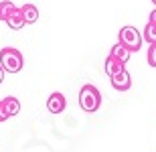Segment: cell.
<instances>
[{"instance_id":"obj_6","label":"cell","mask_w":156,"mask_h":152,"mask_svg":"<svg viewBox=\"0 0 156 152\" xmlns=\"http://www.w3.org/2000/svg\"><path fill=\"white\" fill-rule=\"evenodd\" d=\"M104 69H105V73L110 77H114V75H118V73H122V71H126V63H122V61H118V59H114V57H105V65H104Z\"/></svg>"},{"instance_id":"obj_17","label":"cell","mask_w":156,"mask_h":152,"mask_svg":"<svg viewBox=\"0 0 156 152\" xmlns=\"http://www.w3.org/2000/svg\"><path fill=\"white\" fill-rule=\"evenodd\" d=\"M150 2H152V4H154V8H156V0H150Z\"/></svg>"},{"instance_id":"obj_12","label":"cell","mask_w":156,"mask_h":152,"mask_svg":"<svg viewBox=\"0 0 156 152\" xmlns=\"http://www.w3.org/2000/svg\"><path fill=\"white\" fill-rule=\"evenodd\" d=\"M142 37H144L146 43H150V45H154L156 43V24L152 23H146L144 30H142Z\"/></svg>"},{"instance_id":"obj_9","label":"cell","mask_w":156,"mask_h":152,"mask_svg":"<svg viewBox=\"0 0 156 152\" xmlns=\"http://www.w3.org/2000/svg\"><path fill=\"white\" fill-rule=\"evenodd\" d=\"M6 24H8V27H10L12 30H18V29H23L24 24V16H23V10H20V8H16V10L12 12L10 14V18H8V20H6Z\"/></svg>"},{"instance_id":"obj_11","label":"cell","mask_w":156,"mask_h":152,"mask_svg":"<svg viewBox=\"0 0 156 152\" xmlns=\"http://www.w3.org/2000/svg\"><path fill=\"white\" fill-rule=\"evenodd\" d=\"M2 101H4V105H6V111L10 114V118H12V116H16L18 111H20V101H18L16 97H12V95H8V97H2Z\"/></svg>"},{"instance_id":"obj_16","label":"cell","mask_w":156,"mask_h":152,"mask_svg":"<svg viewBox=\"0 0 156 152\" xmlns=\"http://www.w3.org/2000/svg\"><path fill=\"white\" fill-rule=\"evenodd\" d=\"M4 73H6V71L2 69V67H0V83H2V79H4Z\"/></svg>"},{"instance_id":"obj_5","label":"cell","mask_w":156,"mask_h":152,"mask_svg":"<svg viewBox=\"0 0 156 152\" xmlns=\"http://www.w3.org/2000/svg\"><path fill=\"white\" fill-rule=\"evenodd\" d=\"M110 83L116 91H128V89L132 87V75L126 69V71H122V73H118V75L110 77Z\"/></svg>"},{"instance_id":"obj_2","label":"cell","mask_w":156,"mask_h":152,"mask_svg":"<svg viewBox=\"0 0 156 152\" xmlns=\"http://www.w3.org/2000/svg\"><path fill=\"white\" fill-rule=\"evenodd\" d=\"M24 65V57L23 53L14 47H4L0 49V67L6 73H18Z\"/></svg>"},{"instance_id":"obj_13","label":"cell","mask_w":156,"mask_h":152,"mask_svg":"<svg viewBox=\"0 0 156 152\" xmlns=\"http://www.w3.org/2000/svg\"><path fill=\"white\" fill-rule=\"evenodd\" d=\"M146 59H148V65H150V67H156V43L150 45V49L146 53Z\"/></svg>"},{"instance_id":"obj_10","label":"cell","mask_w":156,"mask_h":152,"mask_svg":"<svg viewBox=\"0 0 156 152\" xmlns=\"http://www.w3.org/2000/svg\"><path fill=\"white\" fill-rule=\"evenodd\" d=\"M16 8H18V6L14 4L12 0H2V2H0V20H4V23H6Z\"/></svg>"},{"instance_id":"obj_4","label":"cell","mask_w":156,"mask_h":152,"mask_svg":"<svg viewBox=\"0 0 156 152\" xmlns=\"http://www.w3.org/2000/svg\"><path fill=\"white\" fill-rule=\"evenodd\" d=\"M65 108H67V97L61 91H53L47 100V110L51 114H63Z\"/></svg>"},{"instance_id":"obj_8","label":"cell","mask_w":156,"mask_h":152,"mask_svg":"<svg viewBox=\"0 0 156 152\" xmlns=\"http://www.w3.org/2000/svg\"><path fill=\"white\" fill-rule=\"evenodd\" d=\"M20 10H23V16H24V23L27 24H35L39 20V8L35 4H23Z\"/></svg>"},{"instance_id":"obj_15","label":"cell","mask_w":156,"mask_h":152,"mask_svg":"<svg viewBox=\"0 0 156 152\" xmlns=\"http://www.w3.org/2000/svg\"><path fill=\"white\" fill-rule=\"evenodd\" d=\"M148 23H152V24H156V8L154 10L150 12V14H148Z\"/></svg>"},{"instance_id":"obj_14","label":"cell","mask_w":156,"mask_h":152,"mask_svg":"<svg viewBox=\"0 0 156 152\" xmlns=\"http://www.w3.org/2000/svg\"><path fill=\"white\" fill-rule=\"evenodd\" d=\"M8 118H10V114L6 111V105H4V101L0 100V122H6Z\"/></svg>"},{"instance_id":"obj_3","label":"cell","mask_w":156,"mask_h":152,"mask_svg":"<svg viewBox=\"0 0 156 152\" xmlns=\"http://www.w3.org/2000/svg\"><path fill=\"white\" fill-rule=\"evenodd\" d=\"M118 43L124 45L130 53L140 51L142 49V43H144V37L136 27H122L120 33H118Z\"/></svg>"},{"instance_id":"obj_1","label":"cell","mask_w":156,"mask_h":152,"mask_svg":"<svg viewBox=\"0 0 156 152\" xmlns=\"http://www.w3.org/2000/svg\"><path fill=\"white\" fill-rule=\"evenodd\" d=\"M99 105H101V94H99V89L91 83H85L79 91V108L85 114H93V111L99 110Z\"/></svg>"},{"instance_id":"obj_7","label":"cell","mask_w":156,"mask_h":152,"mask_svg":"<svg viewBox=\"0 0 156 152\" xmlns=\"http://www.w3.org/2000/svg\"><path fill=\"white\" fill-rule=\"evenodd\" d=\"M108 55H110V57H114V59H118V61H122V63H128V61H130V55H132V53L128 51V49L124 47V45L116 43V45H114V47L110 49V53H108Z\"/></svg>"}]
</instances>
